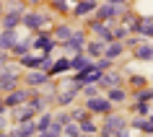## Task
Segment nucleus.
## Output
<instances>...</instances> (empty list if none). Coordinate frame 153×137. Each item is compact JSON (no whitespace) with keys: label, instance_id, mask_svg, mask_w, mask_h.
<instances>
[{"label":"nucleus","instance_id":"nucleus-30","mask_svg":"<svg viewBox=\"0 0 153 137\" xmlns=\"http://www.w3.org/2000/svg\"><path fill=\"white\" fill-rule=\"evenodd\" d=\"M36 137H62V124H57V122L52 119V124H49L44 132H39Z\"/></svg>","mask_w":153,"mask_h":137},{"label":"nucleus","instance_id":"nucleus-16","mask_svg":"<svg viewBox=\"0 0 153 137\" xmlns=\"http://www.w3.org/2000/svg\"><path fill=\"white\" fill-rule=\"evenodd\" d=\"M104 41H99V39H91L86 41V47H83V55L88 57V60H99V57H104Z\"/></svg>","mask_w":153,"mask_h":137},{"label":"nucleus","instance_id":"nucleus-48","mask_svg":"<svg viewBox=\"0 0 153 137\" xmlns=\"http://www.w3.org/2000/svg\"><path fill=\"white\" fill-rule=\"evenodd\" d=\"M148 119H151V124H153V111H151V114H148Z\"/></svg>","mask_w":153,"mask_h":137},{"label":"nucleus","instance_id":"nucleus-27","mask_svg":"<svg viewBox=\"0 0 153 137\" xmlns=\"http://www.w3.org/2000/svg\"><path fill=\"white\" fill-rule=\"evenodd\" d=\"M29 52H31V39L16 41V44H13V49H10V55H13V57H18V60H21L24 55H29Z\"/></svg>","mask_w":153,"mask_h":137},{"label":"nucleus","instance_id":"nucleus-19","mask_svg":"<svg viewBox=\"0 0 153 137\" xmlns=\"http://www.w3.org/2000/svg\"><path fill=\"white\" fill-rule=\"evenodd\" d=\"M16 41H18L16 29H3V34H0V52H10Z\"/></svg>","mask_w":153,"mask_h":137},{"label":"nucleus","instance_id":"nucleus-12","mask_svg":"<svg viewBox=\"0 0 153 137\" xmlns=\"http://www.w3.org/2000/svg\"><path fill=\"white\" fill-rule=\"evenodd\" d=\"M96 8H99V0H78L70 13H73V18H86V16H91Z\"/></svg>","mask_w":153,"mask_h":137},{"label":"nucleus","instance_id":"nucleus-5","mask_svg":"<svg viewBox=\"0 0 153 137\" xmlns=\"http://www.w3.org/2000/svg\"><path fill=\"white\" fill-rule=\"evenodd\" d=\"M57 47V41L52 39V34H47L44 29L36 31V36H31V49H39L44 55H52V49Z\"/></svg>","mask_w":153,"mask_h":137},{"label":"nucleus","instance_id":"nucleus-40","mask_svg":"<svg viewBox=\"0 0 153 137\" xmlns=\"http://www.w3.org/2000/svg\"><path fill=\"white\" fill-rule=\"evenodd\" d=\"M130 83H132L135 88H145V78H143V75H132V78H130Z\"/></svg>","mask_w":153,"mask_h":137},{"label":"nucleus","instance_id":"nucleus-32","mask_svg":"<svg viewBox=\"0 0 153 137\" xmlns=\"http://www.w3.org/2000/svg\"><path fill=\"white\" fill-rule=\"evenodd\" d=\"M62 135L65 137H78L81 135V124H78V122H68V124L62 127Z\"/></svg>","mask_w":153,"mask_h":137},{"label":"nucleus","instance_id":"nucleus-51","mask_svg":"<svg viewBox=\"0 0 153 137\" xmlns=\"http://www.w3.org/2000/svg\"><path fill=\"white\" fill-rule=\"evenodd\" d=\"M73 3H78V0H73Z\"/></svg>","mask_w":153,"mask_h":137},{"label":"nucleus","instance_id":"nucleus-42","mask_svg":"<svg viewBox=\"0 0 153 137\" xmlns=\"http://www.w3.org/2000/svg\"><path fill=\"white\" fill-rule=\"evenodd\" d=\"M112 137H130V127H122L120 132H114Z\"/></svg>","mask_w":153,"mask_h":137},{"label":"nucleus","instance_id":"nucleus-22","mask_svg":"<svg viewBox=\"0 0 153 137\" xmlns=\"http://www.w3.org/2000/svg\"><path fill=\"white\" fill-rule=\"evenodd\" d=\"M73 31H75V29H70L68 24H60V26L55 29V31H52V39H55L57 44H65V41H68V39L73 36Z\"/></svg>","mask_w":153,"mask_h":137},{"label":"nucleus","instance_id":"nucleus-13","mask_svg":"<svg viewBox=\"0 0 153 137\" xmlns=\"http://www.w3.org/2000/svg\"><path fill=\"white\" fill-rule=\"evenodd\" d=\"M88 29H91V34H94V39L104 41V44H109V41H114V36H112V29H109L106 24H101V21H94V24H91Z\"/></svg>","mask_w":153,"mask_h":137},{"label":"nucleus","instance_id":"nucleus-37","mask_svg":"<svg viewBox=\"0 0 153 137\" xmlns=\"http://www.w3.org/2000/svg\"><path fill=\"white\" fill-rule=\"evenodd\" d=\"M132 111H135V116H148V114H151V106H148V104H140V101H135Z\"/></svg>","mask_w":153,"mask_h":137},{"label":"nucleus","instance_id":"nucleus-10","mask_svg":"<svg viewBox=\"0 0 153 137\" xmlns=\"http://www.w3.org/2000/svg\"><path fill=\"white\" fill-rule=\"evenodd\" d=\"M81 88H83V85H75V83H70V80H68V85H65V88L55 96L57 106H68V104H73V98H78Z\"/></svg>","mask_w":153,"mask_h":137},{"label":"nucleus","instance_id":"nucleus-4","mask_svg":"<svg viewBox=\"0 0 153 137\" xmlns=\"http://www.w3.org/2000/svg\"><path fill=\"white\" fill-rule=\"evenodd\" d=\"M29 96H31V88H13L5 93V98H3V106L5 109H16V106L26 104L29 101Z\"/></svg>","mask_w":153,"mask_h":137},{"label":"nucleus","instance_id":"nucleus-15","mask_svg":"<svg viewBox=\"0 0 153 137\" xmlns=\"http://www.w3.org/2000/svg\"><path fill=\"white\" fill-rule=\"evenodd\" d=\"M52 80L47 73H42V70H29L26 73V85L29 88H39V85H47V83Z\"/></svg>","mask_w":153,"mask_h":137},{"label":"nucleus","instance_id":"nucleus-29","mask_svg":"<svg viewBox=\"0 0 153 137\" xmlns=\"http://www.w3.org/2000/svg\"><path fill=\"white\" fill-rule=\"evenodd\" d=\"M18 62L24 65V67H29V70H39V62H42V57H36V55H31V52H29V55H24L21 60H18Z\"/></svg>","mask_w":153,"mask_h":137},{"label":"nucleus","instance_id":"nucleus-20","mask_svg":"<svg viewBox=\"0 0 153 137\" xmlns=\"http://www.w3.org/2000/svg\"><path fill=\"white\" fill-rule=\"evenodd\" d=\"M120 83H122V75H120V70H106V73L101 75L99 85H101V88H117Z\"/></svg>","mask_w":153,"mask_h":137},{"label":"nucleus","instance_id":"nucleus-26","mask_svg":"<svg viewBox=\"0 0 153 137\" xmlns=\"http://www.w3.org/2000/svg\"><path fill=\"white\" fill-rule=\"evenodd\" d=\"M132 129H140V132H145V135L153 137V124H151L148 116H135V119H132Z\"/></svg>","mask_w":153,"mask_h":137},{"label":"nucleus","instance_id":"nucleus-43","mask_svg":"<svg viewBox=\"0 0 153 137\" xmlns=\"http://www.w3.org/2000/svg\"><path fill=\"white\" fill-rule=\"evenodd\" d=\"M0 132H5V114H0Z\"/></svg>","mask_w":153,"mask_h":137},{"label":"nucleus","instance_id":"nucleus-47","mask_svg":"<svg viewBox=\"0 0 153 137\" xmlns=\"http://www.w3.org/2000/svg\"><path fill=\"white\" fill-rule=\"evenodd\" d=\"M96 137H109V135H104V132H99V135H96Z\"/></svg>","mask_w":153,"mask_h":137},{"label":"nucleus","instance_id":"nucleus-33","mask_svg":"<svg viewBox=\"0 0 153 137\" xmlns=\"http://www.w3.org/2000/svg\"><path fill=\"white\" fill-rule=\"evenodd\" d=\"M132 96H135V101H140V104H148V101H153V88H143V91H135Z\"/></svg>","mask_w":153,"mask_h":137},{"label":"nucleus","instance_id":"nucleus-41","mask_svg":"<svg viewBox=\"0 0 153 137\" xmlns=\"http://www.w3.org/2000/svg\"><path fill=\"white\" fill-rule=\"evenodd\" d=\"M55 122H57V124H62V127H65V124H68V122H73V119H70V114L60 111V114H57V116H55Z\"/></svg>","mask_w":153,"mask_h":137},{"label":"nucleus","instance_id":"nucleus-3","mask_svg":"<svg viewBox=\"0 0 153 137\" xmlns=\"http://www.w3.org/2000/svg\"><path fill=\"white\" fill-rule=\"evenodd\" d=\"M96 21H101V24H109V21H114V18H120L122 13H125V5H112V3H101L96 10Z\"/></svg>","mask_w":153,"mask_h":137},{"label":"nucleus","instance_id":"nucleus-8","mask_svg":"<svg viewBox=\"0 0 153 137\" xmlns=\"http://www.w3.org/2000/svg\"><path fill=\"white\" fill-rule=\"evenodd\" d=\"M16 83H18V70L16 67H3V70H0V93L13 91Z\"/></svg>","mask_w":153,"mask_h":137},{"label":"nucleus","instance_id":"nucleus-6","mask_svg":"<svg viewBox=\"0 0 153 137\" xmlns=\"http://www.w3.org/2000/svg\"><path fill=\"white\" fill-rule=\"evenodd\" d=\"M130 34L135 36H145V39H153V18H145V16H137L132 24L127 26Z\"/></svg>","mask_w":153,"mask_h":137},{"label":"nucleus","instance_id":"nucleus-34","mask_svg":"<svg viewBox=\"0 0 153 137\" xmlns=\"http://www.w3.org/2000/svg\"><path fill=\"white\" fill-rule=\"evenodd\" d=\"M112 60H106V57H99V60H94V67H96L99 73H106V70H112Z\"/></svg>","mask_w":153,"mask_h":137},{"label":"nucleus","instance_id":"nucleus-17","mask_svg":"<svg viewBox=\"0 0 153 137\" xmlns=\"http://www.w3.org/2000/svg\"><path fill=\"white\" fill-rule=\"evenodd\" d=\"M132 55H135V60L153 62V44H148V41H137L135 47H132Z\"/></svg>","mask_w":153,"mask_h":137},{"label":"nucleus","instance_id":"nucleus-28","mask_svg":"<svg viewBox=\"0 0 153 137\" xmlns=\"http://www.w3.org/2000/svg\"><path fill=\"white\" fill-rule=\"evenodd\" d=\"M106 98H109L112 104H122V101L127 98V91H122V85H117V88H106Z\"/></svg>","mask_w":153,"mask_h":137},{"label":"nucleus","instance_id":"nucleus-45","mask_svg":"<svg viewBox=\"0 0 153 137\" xmlns=\"http://www.w3.org/2000/svg\"><path fill=\"white\" fill-rule=\"evenodd\" d=\"M0 18H3V0H0Z\"/></svg>","mask_w":153,"mask_h":137},{"label":"nucleus","instance_id":"nucleus-38","mask_svg":"<svg viewBox=\"0 0 153 137\" xmlns=\"http://www.w3.org/2000/svg\"><path fill=\"white\" fill-rule=\"evenodd\" d=\"M88 116H91V114L86 111V109H73V111H70V119L73 122H83V119H88Z\"/></svg>","mask_w":153,"mask_h":137},{"label":"nucleus","instance_id":"nucleus-52","mask_svg":"<svg viewBox=\"0 0 153 137\" xmlns=\"http://www.w3.org/2000/svg\"><path fill=\"white\" fill-rule=\"evenodd\" d=\"M34 137H36V135H34Z\"/></svg>","mask_w":153,"mask_h":137},{"label":"nucleus","instance_id":"nucleus-7","mask_svg":"<svg viewBox=\"0 0 153 137\" xmlns=\"http://www.w3.org/2000/svg\"><path fill=\"white\" fill-rule=\"evenodd\" d=\"M86 41H88V39H86V31H78V29H75V31H73V36L65 41L62 47H65V52H70V55L75 57V55H83Z\"/></svg>","mask_w":153,"mask_h":137},{"label":"nucleus","instance_id":"nucleus-44","mask_svg":"<svg viewBox=\"0 0 153 137\" xmlns=\"http://www.w3.org/2000/svg\"><path fill=\"white\" fill-rule=\"evenodd\" d=\"M106 3H112V5H125L127 0H106Z\"/></svg>","mask_w":153,"mask_h":137},{"label":"nucleus","instance_id":"nucleus-50","mask_svg":"<svg viewBox=\"0 0 153 137\" xmlns=\"http://www.w3.org/2000/svg\"><path fill=\"white\" fill-rule=\"evenodd\" d=\"M0 101H3V93H0Z\"/></svg>","mask_w":153,"mask_h":137},{"label":"nucleus","instance_id":"nucleus-14","mask_svg":"<svg viewBox=\"0 0 153 137\" xmlns=\"http://www.w3.org/2000/svg\"><path fill=\"white\" fill-rule=\"evenodd\" d=\"M36 119V109H31L29 104H21L13 109V122L16 124H24V122H34Z\"/></svg>","mask_w":153,"mask_h":137},{"label":"nucleus","instance_id":"nucleus-1","mask_svg":"<svg viewBox=\"0 0 153 137\" xmlns=\"http://www.w3.org/2000/svg\"><path fill=\"white\" fill-rule=\"evenodd\" d=\"M86 111L88 114H99V116H106V114L114 111V104L106 96H94V98H86Z\"/></svg>","mask_w":153,"mask_h":137},{"label":"nucleus","instance_id":"nucleus-36","mask_svg":"<svg viewBox=\"0 0 153 137\" xmlns=\"http://www.w3.org/2000/svg\"><path fill=\"white\" fill-rule=\"evenodd\" d=\"M112 36L117 41H125L130 36V29H127V26H117V29H112Z\"/></svg>","mask_w":153,"mask_h":137},{"label":"nucleus","instance_id":"nucleus-23","mask_svg":"<svg viewBox=\"0 0 153 137\" xmlns=\"http://www.w3.org/2000/svg\"><path fill=\"white\" fill-rule=\"evenodd\" d=\"M70 70V57H60V60H55L52 62V67H49V78H55V75H62Z\"/></svg>","mask_w":153,"mask_h":137},{"label":"nucleus","instance_id":"nucleus-46","mask_svg":"<svg viewBox=\"0 0 153 137\" xmlns=\"http://www.w3.org/2000/svg\"><path fill=\"white\" fill-rule=\"evenodd\" d=\"M0 137H10V135H8V132H0Z\"/></svg>","mask_w":153,"mask_h":137},{"label":"nucleus","instance_id":"nucleus-21","mask_svg":"<svg viewBox=\"0 0 153 137\" xmlns=\"http://www.w3.org/2000/svg\"><path fill=\"white\" fill-rule=\"evenodd\" d=\"M10 137H34L36 135V124L34 122H24V124H16L13 132H8Z\"/></svg>","mask_w":153,"mask_h":137},{"label":"nucleus","instance_id":"nucleus-25","mask_svg":"<svg viewBox=\"0 0 153 137\" xmlns=\"http://www.w3.org/2000/svg\"><path fill=\"white\" fill-rule=\"evenodd\" d=\"M52 119H55V114L47 111V109H44L42 114H36V119H34V124H36V135H39V132H44V129L52 124Z\"/></svg>","mask_w":153,"mask_h":137},{"label":"nucleus","instance_id":"nucleus-35","mask_svg":"<svg viewBox=\"0 0 153 137\" xmlns=\"http://www.w3.org/2000/svg\"><path fill=\"white\" fill-rule=\"evenodd\" d=\"M99 91H101V85H99V83H91V85H83L81 93L86 98H94V96H99Z\"/></svg>","mask_w":153,"mask_h":137},{"label":"nucleus","instance_id":"nucleus-2","mask_svg":"<svg viewBox=\"0 0 153 137\" xmlns=\"http://www.w3.org/2000/svg\"><path fill=\"white\" fill-rule=\"evenodd\" d=\"M122 127H127V119H125L122 114L112 111V114H106V116H104V122H101L99 132H104V135H109V137H112L114 132H120Z\"/></svg>","mask_w":153,"mask_h":137},{"label":"nucleus","instance_id":"nucleus-24","mask_svg":"<svg viewBox=\"0 0 153 137\" xmlns=\"http://www.w3.org/2000/svg\"><path fill=\"white\" fill-rule=\"evenodd\" d=\"M91 65H94V60H88L86 55H75L70 60V70H75V73H83V70H88Z\"/></svg>","mask_w":153,"mask_h":137},{"label":"nucleus","instance_id":"nucleus-11","mask_svg":"<svg viewBox=\"0 0 153 137\" xmlns=\"http://www.w3.org/2000/svg\"><path fill=\"white\" fill-rule=\"evenodd\" d=\"M44 24H47V16L39 13V10H29V13H24V21H21V26L31 29V31H42V26H44Z\"/></svg>","mask_w":153,"mask_h":137},{"label":"nucleus","instance_id":"nucleus-18","mask_svg":"<svg viewBox=\"0 0 153 137\" xmlns=\"http://www.w3.org/2000/svg\"><path fill=\"white\" fill-rule=\"evenodd\" d=\"M122 55H125V41L114 39V41H109V44L104 47V57H106V60H112V62H117Z\"/></svg>","mask_w":153,"mask_h":137},{"label":"nucleus","instance_id":"nucleus-9","mask_svg":"<svg viewBox=\"0 0 153 137\" xmlns=\"http://www.w3.org/2000/svg\"><path fill=\"white\" fill-rule=\"evenodd\" d=\"M24 13H26V10L21 8V5L8 8L5 13H3V29H18V26H21V21H24Z\"/></svg>","mask_w":153,"mask_h":137},{"label":"nucleus","instance_id":"nucleus-49","mask_svg":"<svg viewBox=\"0 0 153 137\" xmlns=\"http://www.w3.org/2000/svg\"><path fill=\"white\" fill-rule=\"evenodd\" d=\"M78 137H91V135H78Z\"/></svg>","mask_w":153,"mask_h":137},{"label":"nucleus","instance_id":"nucleus-39","mask_svg":"<svg viewBox=\"0 0 153 137\" xmlns=\"http://www.w3.org/2000/svg\"><path fill=\"white\" fill-rule=\"evenodd\" d=\"M52 8H55L57 13H68V0H55V3H52Z\"/></svg>","mask_w":153,"mask_h":137},{"label":"nucleus","instance_id":"nucleus-31","mask_svg":"<svg viewBox=\"0 0 153 137\" xmlns=\"http://www.w3.org/2000/svg\"><path fill=\"white\" fill-rule=\"evenodd\" d=\"M78 124H81V135H96L99 132V127H96V122L91 119H83V122H78Z\"/></svg>","mask_w":153,"mask_h":137}]
</instances>
